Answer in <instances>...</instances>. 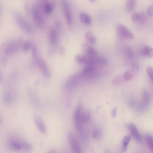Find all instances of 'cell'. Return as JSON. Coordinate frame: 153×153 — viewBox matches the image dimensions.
Wrapping results in <instances>:
<instances>
[{
    "mask_svg": "<svg viewBox=\"0 0 153 153\" xmlns=\"http://www.w3.org/2000/svg\"><path fill=\"white\" fill-rule=\"evenodd\" d=\"M32 14L36 25L40 28L43 27L45 24L44 16L45 15L37 2L32 7Z\"/></svg>",
    "mask_w": 153,
    "mask_h": 153,
    "instance_id": "obj_1",
    "label": "cell"
},
{
    "mask_svg": "<svg viewBox=\"0 0 153 153\" xmlns=\"http://www.w3.org/2000/svg\"><path fill=\"white\" fill-rule=\"evenodd\" d=\"M24 42L22 39L18 38L4 42L2 44L6 52L9 56L18 53L22 48Z\"/></svg>",
    "mask_w": 153,
    "mask_h": 153,
    "instance_id": "obj_2",
    "label": "cell"
},
{
    "mask_svg": "<svg viewBox=\"0 0 153 153\" xmlns=\"http://www.w3.org/2000/svg\"><path fill=\"white\" fill-rule=\"evenodd\" d=\"M13 16L17 25L23 31L28 34L32 33L33 30L32 25L22 15L14 12Z\"/></svg>",
    "mask_w": 153,
    "mask_h": 153,
    "instance_id": "obj_3",
    "label": "cell"
},
{
    "mask_svg": "<svg viewBox=\"0 0 153 153\" xmlns=\"http://www.w3.org/2000/svg\"><path fill=\"white\" fill-rule=\"evenodd\" d=\"M60 3L67 25L71 27L72 24V16L68 2L66 0H62L60 1Z\"/></svg>",
    "mask_w": 153,
    "mask_h": 153,
    "instance_id": "obj_4",
    "label": "cell"
},
{
    "mask_svg": "<svg viewBox=\"0 0 153 153\" xmlns=\"http://www.w3.org/2000/svg\"><path fill=\"white\" fill-rule=\"evenodd\" d=\"M45 15L51 13L55 5V1L51 0H43L37 2Z\"/></svg>",
    "mask_w": 153,
    "mask_h": 153,
    "instance_id": "obj_5",
    "label": "cell"
},
{
    "mask_svg": "<svg viewBox=\"0 0 153 153\" xmlns=\"http://www.w3.org/2000/svg\"><path fill=\"white\" fill-rule=\"evenodd\" d=\"M117 29L119 34L122 37L129 39H132L134 38V35L133 33L123 25H118Z\"/></svg>",
    "mask_w": 153,
    "mask_h": 153,
    "instance_id": "obj_6",
    "label": "cell"
},
{
    "mask_svg": "<svg viewBox=\"0 0 153 153\" xmlns=\"http://www.w3.org/2000/svg\"><path fill=\"white\" fill-rule=\"evenodd\" d=\"M68 139L73 153H82L79 146L75 136L71 133L68 134Z\"/></svg>",
    "mask_w": 153,
    "mask_h": 153,
    "instance_id": "obj_7",
    "label": "cell"
},
{
    "mask_svg": "<svg viewBox=\"0 0 153 153\" xmlns=\"http://www.w3.org/2000/svg\"><path fill=\"white\" fill-rule=\"evenodd\" d=\"M48 36L49 42L52 46L51 48H54V47L56 45L58 41L57 32L55 29L51 27L48 30Z\"/></svg>",
    "mask_w": 153,
    "mask_h": 153,
    "instance_id": "obj_8",
    "label": "cell"
},
{
    "mask_svg": "<svg viewBox=\"0 0 153 153\" xmlns=\"http://www.w3.org/2000/svg\"><path fill=\"white\" fill-rule=\"evenodd\" d=\"M81 77L80 74H74L70 76L65 84V88L66 89H70L74 87Z\"/></svg>",
    "mask_w": 153,
    "mask_h": 153,
    "instance_id": "obj_9",
    "label": "cell"
},
{
    "mask_svg": "<svg viewBox=\"0 0 153 153\" xmlns=\"http://www.w3.org/2000/svg\"><path fill=\"white\" fill-rule=\"evenodd\" d=\"M35 64H36L42 71L45 76L47 77L51 76V73L44 60L39 56L36 59Z\"/></svg>",
    "mask_w": 153,
    "mask_h": 153,
    "instance_id": "obj_10",
    "label": "cell"
},
{
    "mask_svg": "<svg viewBox=\"0 0 153 153\" xmlns=\"http://www.w3.org/2000/svg\"><path fill=\"white\" fill-rule=\"evenodd\" d=\"M22 139L19 138L11 137L8 140V144L13 150L19 151L22 149Z\"/></svg>",
    "mask_w": 153,
    "mask_h": 153,
    "instance_id": "obj_11",
    "label": "cell"
},
{
    "mask_svg": "<svg viewBox=\"0 0 153 153\" xmlns=\"http://www.w3.org/2000/svg\"><path fill=\"white\" fill-rule=\"evenodd\" d=\"M128 128L133 138L138 142L142 141V138L138 131L133 124H129L128 126Z\"/></svg>",
    "mask_w": 153,
    "mask_h": 153,
    "instance_id": "obj_12",
    "label": "cell"
},
{
    "mask_svg": "<svg viewBox=\"0 0 153 153\" xmlns=\"http://www.w3.org/2000/svg\"><path fill=\"white\" fill-rule=\"evenodd\" d=\"M8 56L2 44L0 47V64L2 67H4L6 65Z\"/></svg>",
    "mask_w": 153,
    "mask_h": 153,
    "instance_id": "obj_13",
    "label": "cell"
},
{
    "mask_svg": "<svg viewBox=\"0 0 153 153\" xmlns=\"http://www.w3.org/2000/svg\"><path fill=\"white\" fill-rule=\"evenodd\" d=\"M150 95L149 92L146 91H144L143 92L142 99L140 108L141 109L145 108L149 104L150 100Z\"/></svg>",
    "mask_w": 153,
    "mask_h": 153,
    "instance_id": "obj_14",
    "label": "cell"
},
{
    "mask_svg": "<svg viewBox=\"0 0 153 153\" xmlns=\"http://www.w3.org/2000/svg\"><path fill=\"white\" fill-rule=\"evenodd\" d=\"M82 48L86 55L91 56H95L96 54V52L95 50L88 44H83Z\"/></svg>",
    "mask_w": 153,
    "mask_h": 153,
    "instance_id": "obj_15",
    "label": "cell"
},
{
    "mask_svg": "<svg viewBox=\"0 0 153 153\" xmlns=\"http://www.w3.org/2000/svg\"><path fill=\"white\" fill-rule=\"evenodd\" d=\"M34 121L36 127L40 132L44 134L45 133L46 131V128L42 120L39 117H35Z\"/></svg>",
    "mask_w": 153,
    "mask_h": 153,
    "instance_id": "obj_16",
    "label": "cell"
},
{
    "mask_svg": "<svg viewBox=\"0 0 153 153\" xmlns=\"http://www.w3.org/2000/svg\"><path fill=\"white\" fill-rule=\"evenodd\" d=\"M140 53L142 55L144 56L152 57L153 55V49L150 46H145L141 49Z\"/></svg>",
    "mask_w": 153,
    "mask_h": 153,
    "instance_id": "obj_17",
    "label": "cell"
},
{
    "mask_svg": "<svg viewBox=\"0 0 153 153\" xmlns=\"http://www.w3.org/2000/svg\"><path fill=\"white\" fill-rule=\"evenodd\" d=\"M90 114L89 112L83 109L81 111L79 117V120L83 124L88 122L90 120Z\"/></svg>",
    "mask_w": 153,
    "mask_h": 153,
    "instance_id": "obj_18",
    "label": "cell"
},
{
    "mask_svg": "<svg viewBox=\"0 0 153 153\" xmlns=\"http://www.w3.org/2000/svg\"><path fill=\"white\" fill-rule=\"evenodd\" d=\"M95 70V66H86L83 69L80 75L81 76L91 75L94 73Z\"/></svg>",
    "mask_w": 153,
    "mask_h": 153,
    "instance_id": "obj_19",
    "label": "cell"
},
{
    "mask_svg": "<svg viewBox=\"0 0 153 153\" xmlns=\"http://www.w3.org/2000/svg\"><path fill=\"white\" fill-rule=\"evenodd\" d=\"M79 17L81 21L86 25L90 24L92 21L90 16L87 13L82 12L80 13Z\"/></svg>",
    "mask_w": 153,
    "mask_h": 153,
    "instance_id": "obj_20",
    "label": "cell"
},
{
    "mask_svg": "<svg viewBox=\"0 0 153 153\" xmlns=\"http://www.w3.org/2000/svg\"><path fill=\"white\" fill-rule=\"evenodd\" d=\"M131 19L134 22H143L145 19L144 16L143 14L137 12H134L131 16Z\"/></svg>",
    "mask_w": 153,
    "mask_h": 153,
    "instance_id": "obj_21",
    "label": "cell"
},
{
    "mask_svg": "<svg viewBox=\"0 0 153 153\" xmlns=\"http://www.w3.org/2000/svg\"><path fill=\"white\" fill-rule=\"evenodd\" d=\"M85 37L88 41L91 44H94L96 39L93 33L90 31H87L85 34Z\"/></svg>",
    "mask_w": 153,
    "mask_h": 153,
    "instance_id": "obj_22",
    "label": "cell"
},
{
    "mask_svg": "<svg viewBox=\"0 0 153 153\" xmlns=\"http://www.w3.org/2000/svg\"><path fill=\"white\" fill-rule=\"evenodd\" d=\"M123 75L117 76L113 80L112 84L115 85H121L125 81Z\"/></svg>",
    "mask_w": 153,
    "mask_h": 153,
    "instance_id": "obj_23",
    "label": "cell"
},
{
    "mask_svg": "<svg viewBox=\"0 0 153 153\" xmlns=\"http://www.w3.org/2000/svg\"><path fill=\"white\" fill-rule=\"evenodd\" d=\"M22 149L26 152H30L32 149V146L31 144L28 142L22 140Z\"/></svg>",
    "mask_w": 153,
    "mask_h": 153,
    "instance_id": "obj_24",
    "label": "cell"
},
{
    "mask_svg": "<svg viewBox=\"0 0 153 153\" xmlns=\"http://www.w3.org/2000/svg\"><path fill=\"white\" fill-rule=\"evenodd\" d=\"M124 53L126 56L128 58H131L133 56V51L129 46L126 45L124 48Z\"/></svg>",
    "mask_w": 153,
    "mask_h": 153,
    "instance_id": "obj_25",
    "label": "cell"
},
{
    "mask_svg": "<svg viewBox=\"0 0 153 153\" xmlns=\"http://www.w3.org/2000/svg\"><path fill=\"white\" fill-rule=\"evenodd\" d=\"M31 49L33 60L34 63H35L36 59L39 56L38 55L37 47L33 43Z\"/></svg>",
    "mask_w": 153,
    "mask_h": 153,
    "instance_id": "obj_26",
    "label": "cell"
},
{
    "mask_svg": "<svg viewBox=\"0 0 153 153\" xmlns=\"http://www.w3.org/2000/svg\"><path fill=\"white\" fill-rule=\"evenodd\" d=\"M145 139L147 146L149 149L152 152L153 149V139L152 136L149 135H146Z\"/></svg>",
    "mask_w": 153,
    "mask_h": 153,
    "instance_id": "obj_27",
    "label": "cell"
},
{
    "mask_svg": "<svg viewBox=\"0 0 153 153\" xmlns=\"http://www.w3.org/2000/svg\"><path fill=\"white\" fill-rule=\"evenodd\" d=\"M3 100L7 105L11 104L12 100V97L11 94L8 92L5 93L3 95Z\"/></svg>",
    "mask_w": 153,
    "mask_h": 153,
    "instance_id": "obj_28",
    "label": "cell"
},
{
    "mask_svg": "<svg viewBox=\"0 0 153 153\" xmlns=\"http://www.w3.org/2000/svg\"><path fill=\"white\" fill-rule=\"evenodd\" d=\"M33 43L30 41H24L22 46V49L24 52H26L31 49Z\"/></svg>",
    "mask_w": 153,
    "mask_h": 153,
    "instance_id": "obj_29",
    "label": "cell"
},
{
    "mask_svg": "<svg viewBox=\"0 0 153 153\" xmlns=\"http://www.w3.org/2000/svg\"><path fill=\"white\" fill-rule=\"evenodd\" d=\"M136 5V1L134 0H128L126 2V6L127 10L131 11L133 10Z\"/></svg>",
    "mask_w": 153,
    "mask_h": 153,
    "instance_id": "obj_30",
    "label": "cell"
},
{
    "mask_svg": "<svg viewBox=\"0 0 153 153\" xmlns=\"http://www.w3.org/2000/svg\"><path fill=\"white\" fill-rule=\"evenodd\" d=\"M123 75L126 81L131 80L134 75L130 69L125 71Z\"/></svg>",
    "mask_w": 153,
    "mask_h": 153,
    "instance_id": "obj_31",
    "label": "cell"
},
{
    "mask_svg": "<svg viewBox=\"0 0 153 153\" xmlns=\"http://www.w3.org/2000/svg\"><path fill=\"white\" fill-rule=\"evenodd\" d=\"M96 62L97 64L105 65L107 64L108 61L105 58L103 57H97Z\"/></svg>",
    "mask_w": 153,
    "mask_h": 153,
    "instance_id": "obj_32",
    "label": "cell"
},
{
    "mask_svg": "<svg viewBox=\"0 0 153 153\" xmlns=\"http://www.w3.org/2000/svg\"><path fill=\"white\" fill-rule=\"evenodd\" d=\"M131 138L130 136L129 135L126 136L123 140V147L124 150H126L127 146Z\"/></svg>",
    "mask_w": 153,
    "mask_h": 153,
    "instance_id": "obj_33",
    "label": "cell"
},
{
    "mask_svg": "<svg viewBox=\"0 0 153 153\" xmlns=\"http://www.w3.org/2000/svg\"><path fill=\"white\" fill-rule=\"evenodd\" d=\"M139 69V66L137 63L134 64L131 68L130 69L134 74H136L138 72Z\"/></svg>",
    "mask_w": 153,
    "mask_h": 153,
    "instance_id": "obj_34",
    "label": "cell"
},
{
    "mask_svg": "<svg viewBox=\"0 0 153 153\" xmlns=\"http://www.w3.org/2000/svg\"><path fill=\"white\" fill-rule=\"evenodd\" d=\"M147 72L148 75L152 81L153 78V70L151 66H148L147 68Z\"/></svg>",
    "mask_w": 153,
    "mask_h": 153,
    "instance_id": "obj_35",
    "label": "cell"
},
{
    "mask_svg": "<svg viewBox=\"0 0 153 153\" xmlns=\"http://www.w3.org/2000/svg\"><path fill=\"white\" fill-rule=\"evenodd\" d=\"M153 4H151L148 6L147 8V14L150 16H152L153 15Z\"/></svg>",
    "mask_w": 153,
    "mask_h": 153,
    "instance_id": "obj_36",
    "label": "cell"
},
{
    "mask_svg": "<svg viewBox=\"0 0 153 153\" xmlns=\"http://www.w3.org/2000/svg\"><path fill=\"white\" fill-rule=\"evenodd\" d=\"M55 25L56 31L57 32L60 31L61 28V24L60 22L58 20H56L55 21Z\"/></svg>",
    "mask_w": 153,
    "mask_h": 153,
    "instance_id": "obj_37",
    "label": "cell"
},
{
    "mask_svg": "<svg viewBox=\"0 0 153 153\" xmlns=\"http://www.w3.org/2000/svg\"><path fill=\"white\" fill-rule=\"evenodd\" d=\"M117 108H114L112 110L111 112V115L113 117H115L116 115Z\"/></svg>",
    "mask_w": 153,
    "mask_h": 153,
    "instance_id": "obj_38",
    "label": "cell"
},
{
    "mask_svg": "<svg viewBox=\"0 0 153 153\" xmlns=\"http://www.w3.org/2000/svg\"><path fill=\"white\" fill-rule=\"evenodd\" d=\"M60 53L61 54L63 55L65 54V49L63 47H61L59 49Z\"/></svg>",
    "mask_w": 153,
    "mask_h": 153,
    "instance_id": "obj_39",
    "label": "cell"
},
{
    "mask_svg": "<svg viewBox=\"0 0 153 153\" xmlns=\"http://www.w3.org/2000/svg\"><path fill=\"white\" fill-rule=\"evenodd\" d=\"M99 134V132L97 130L94 131L93 133L92 136L94 138L97 137Z\"/></svg>",
    "mask_w": 153,
    "mask_h": 153,
    "instance_id": "obj_40",
    "label": "cell"
},
{
    "mask_svg": "<svg viewBox=\"0 0 153 153\" xmlns=\"http://www.w3.org/2000/svg\"><path fill=\"white\" fill-rule=\"evenodd\" d=\"M25 9L27 13H28L29 12V8L28 4L27 3H26L25 5Z\"/></svg>",
    "mask_w": 153,
    "mask_h": 153,
    "instance_id": "obj_41",
    "label": "cell"
},
{
    "mask_svg": "<svg viewBox=\"0 0 153 153\" xmlns=\"http://www.w3.org/2000/svg\"><path fill=\"white\" fill-rule=\"evenodd\" d=\"M3 80V77L1 71L0 70V82H1Z\"/></svg>",
    "mask_w": 153,
    "mask_h": 153,
    "instance_id": "obj_42",
    "label": "cell"
},
{
    "mask_svg": "<svg viewBox=\"0 0 153 153\" xmlns=\"http://www.w3.org/2000/svg\"><path fill=\"white\" fill-rule=\"evenodd\" d=\"M90 1L91 2H94L96 1L95 0H91Z\"/></svg>",
    "mask_w": 153,
    "mask_h": 153,
    "instance_id": "obj_43",
    "label": "cell"
},
{
    "mask_svg": "<svg viewBox=\"0 0 153 153\" xmlns=\"http://www.w3.org/2000/svg\"><path fill=\"white\" fill-rule=\"evenodd\" d=\"M48 153H54L53 152H50Z\"/></svg>",
    "mask_w": 153,
    "mask_h": 153,
    "instance_id": "obj_44",
    "label": "cell"
},
{
    "mask_svg": "<svg viewBox=\"0 0 153 153\" xmlns=\"http://www.w3.org/2000/svg\"><path fill=\"white\" fill-rule=\"evenodd\" d=\"M1 118L0 116V122H1Z\"/></svg>",
    "mask_w": 153,
    "mask_h": 153,
    "instance_id": "obj_45",
    "label": "cell"
},
{
    "mask_svg": "<svg viewBox=\"0 0 153 153\" xmlns=\"http://www.w3.org/2000/svg\"><path fill=\"white\" fill-rule=\"evenodd\" d=\"M105 153H108V152H105Z\"/></svg>",
    "mask_w": 153,
    "mask_h": 153,
    "instance_id": "obj_46",
    "label": "cell"
}]
</instances>
